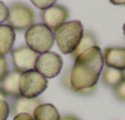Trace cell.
Segmentation results:
<instances>
[{
    "label": "cell",
    "instance_id": "d6986e66",
    "mask_svg": "<svg viewBox=\"0 0 125 120\" xmlns=\"http://www.w3.org/2000/svg\"><path fill=\"white\" fill-rule=\"evenodd\" d=\"M114 94L119 100L125 102V79L114 88Z\"/></svg>",
    "mask_w": 125,
    "mask_h": 120
},
{
    "label": "cell",
    "instance_id": "44dd1931",
    "mask_svg": "<svg viewBox=\"0 0 125 120\" xmlns=\"http://www.w3.org/2000/svg\"><path fill=\"white\" fill-rule=\"evenodd\" d=\"M14 120H34V119L32 115H28V114H19L14 116Z\"/></svg>",
    "mask_w": 125,
    "mask_h": 120
},
{
    "label": "cell",
    "instance_id": "30bf717a",
    "mask_svg": "<svg viewBox=\"0 0 125 120\" xmlns=\"http://www.w3.org/2000/svg\"><path fill=\"white\" fill-rule=\"evenodd\" d=\"M20 76H21V74L19 71L12 70L6 75V77L0 83V91L6 97H11L15 99L21 97V94H20Z\"/></svg>",
    "mask_w": 125,
    "mask_h": 120
},
{
    "label": "cell",
    "instance_id": "9a60e30c",
    "mask_svg": "<svg viewBox=\"0 0 125 120\" xmlns=\"http://www.w3.org/2000/svg\"><path fill=\"white\" fill-rule=\"evenodd\" d=\"M96 45H97V39H96V37H94L92 33L86 32V33H83V36H82V38H81V40H80L77 48L75 49V51H74L71 55H73L74 58H76V56H79L81 53H83V51H86L87 49H90V48H92V47H96Z\"/></svg>",
    "mask_w": 125,
    "mask_h": 120
},
{
    "label": "cell",
    "instance_id": "52a82bcc",
    "mask_svg": "<svg viewBox=\"0 0 125 120\" xmlns=\"http://www.w3.org/2000/svg\"><path fill=\"white\" fill-rule=\"evenodd\" d=\"M11 59L15 70L22 74L28 70H34L38 54L27 45H21L11 51Z\"/></svg>",
    "mask_w": 125,
    "mask_h": 120
},
{
    "label": "cell",
    "instance_id": "ba28073f",
    "mask_svg": "<svg viewBox=\"0 0 125 120\" xmlns=\"http://www.w3.org/2000/svg\"><path fill=\"white\" fill-rule=\"evenodd\" d=\"M41 19H42L43 25H45L48 28H50L54 32L61 25L68 22L69 10L62 5H53L42 11Z\"/></svg>",
    "mask_w": 125,
    "mask_h": 120
},
{
    "label": "cell",
    "instance_id": "7402d4cb",
    "mask_svg": "<svg viewBox=\"0 0 125 120\" xmlns=\"http://www.w3.org/2000/svg\"><path fill=\"white\" fill-rule=\"evenodd\" d=\"M109 3L116 6H125V0H109Z\"/></svg>",
    "mask_w": 125,
    "mask_h": 120
},
{
    "label": "cell",
    "instance_id": "7a4b0ae2",
    "mask_svg": "<svg viewBox=\"0 0 125 120\" xmlns=\"http://www.w3.org/2000/svg\"><path fill=\"white\" fill-rule=\"evenodd\" d=\"M83 33L81 21H68L54 31V42H56V45L62 54H73Z\"/></svg>",
    "mask_w": 125,
    "mask_h": 120
},
{
    "label": "cell",
    "instance_id": "603a6c76",
    "mask_svg": "<svg viewBox=\"0 0 125 120\" xmlns=\"http://www.w3.org/2000/svg\"><path fill=\"white\" fill-rule=\"evenodd\" d=\"M60 120H80V119L76 118V116H74V115H65V116L60 118Z\"/></svg>",
    "mask_w": 125,
    "mask_h": 120
},
{
    "label": "cell",
    "instance_id": "5b68a950",
    "mask_svg": "<svg viewBox=\"0 0 125 120\" xmlns=\"http://www.w3.org/2000/svg\"><path fill=\"white\" fill-rule=\"evenodd\" d=\"M34 11L23 3H14L9 8L8 25L14 31H27L34 25Z\"/></svg>",
    "mask_w": 125,
    "mask_h": 120
},
{
    "label": "cell",
    "instance_id": "8fae6325",
    "mask_svg": "<svg viewBox=\"0 0 125 120\" xmlns=\"http://www.w3.org/2000/svg\"><path fill=\"white\" fill-rule=\"evenodd\" d=\"M42 104V100L39 98H25V97H19L15 99L14 107H12V113L14 115L19 114H28L32 115L33 111L38 105Z\"/></svg>",
    "mask_w": 125,
    "mask_h": 120
},
{
    "label": "cell",
    "instance_id": "6da1fadb",
    "mask_svg": "<svg viewBox=\"0 0 125 120\" xmlns=\"http://www.w3.org/2000/svg\"><path fill=\"white\" fill-rule=\"evenodd\" d=\"M103 66V55L98 45L81 53L75 58L73 69L69 71V88L79 94L93 93Z\"/></svg>",
    "mask_w": 125,
    "mask_h": 120
},
{
    "label": "cell",
    "instance_id": "277c9868",
    "mask_svg": "<svg viewBox=\"0 0 125 120\" xmlns=\"http://www.w3.org/2000/svg\"><path fill=\"white\" fill-rule=\"evenodd\" d=\"M48 87V80L36 70H28L20 76V94L25 98H38Z\"/></svg>",
    "mask_w": 125,
    "mask_h": 120
},
{
    "label": "cell",
    "instance_id": "484cf974",
    "mask_svg": "<svg viewBox=\"0 0 125 120\" xmlns=\"http://www.w3.org/2000/svg\"><path fill=\"white\" fill-rule=\"evenodd\" d=\"M124 77H125V70H124Z\"/></svg>",
    "mask_w": 125,
    "mask_h": 120
},
{
    "label": "cell",
    "instance_id": "e0dca14e",
    "mask_svg": "<svg viewBox=\"0 0 125 120\" xmlns=\"http://www.w3.org/2000/svg\"><path fill=\"white\" fill-rule=\"evenodd\" d=\"M11 113L10 104L6 100H0V120H8Z\"/></svg>",
    "mask_w": 125,
    "mask_h": 120
},
{
    "label": "cell",
    "instance_id": "cb8c5ba5",
    "mask_svg": "<svg viewBox=\"0 0 125 120\" xmlns=\"http://www.w3.org/2000/svg\"><path fill=\"white\" fill-rule=\"evenodd\" d=\"M6 98H8V97H6L1 91H0V100H6Z\"/></svg>",
    "mask_w": 125,
    "mask_h": 120
},
{
    "label": "cell",
    "instance_id": "4fadbf2b",
    "mask_svg": "<svg viewBox=\"0 0 125 120\" xmlns=\"http://www.w3.org/2000/svg\"><path fill=\"white\" fill-rule=\"evenodd\" d=\"M34 120H60V113L50 103H42L32 114Z\"/></svg>",
    "mask_w": 125,
    "mask_h": 120
},
{
    "label": "cell",
    "instance_id": "ac0fdd59",
    "mask_svg": "<svg viewBox=\"0 0 125 120\" xmlns=\"http://www.w3.org/2000/svg\"><path fill=\"white\" fill-rule=\"evenodd\" d=\"M9 74V65H8V60L5 56H0V83L3 82V80Z\"/></svg>",
    "mask_w": 125,
    "mask_h": 120
},
{
    "label": "cell",
    "instance_id": "d4e9b609",
    "mask_svg": "<svg viewBox=\"0 0 125 120\" xmlns=\"http://www.w3.org/2000/svg\"><path fill=\"white\" fill-rule=\"evenodd\" d=\"M123 32H124V37H125V23H124V26H123Z\"/></svg>",
    "mask_w": 125,
    "mask_h": 120
},
{
    "label": "cell",
    "instance_id": "7c38bea8",
    "mask_svg": "<svg viewBox=\"0 0 125 120\" xmlns=\"http://www.w3.org/2000/svg\"><path fill=\"white\" fill-rule=\"evenodd\" d=\"M15 31L9 25H0V56H5L12 50Z\"/></svg>",
    "mask_w": 125,
    "mask_h": 120
},
{
    "label": "cell",
    "instance_id": "9c48e42d",
    "mask_svg": "<svg viewBox=\"0 0 125 120\" xmlns=\"http://www.w3.org/2000/svg\"><path fill=\"white\" fill-rule=\"evenodd\" d=\"M103 63L107 68L125 70V47H107L103 53Z\"/></svg>",
    "mask_w": 125,
    "mask_h": 120
},
{
    "label": "cell",
    "instance_id": "2e32d148",
    "mask_svg": "<svg viewBox=\"0 0 125 120\" xmlns=\"http://www.w3.org/2000/svg\"><path fill=\"white\" fill-rule=\"evenodd\" d=\"M58 1V0H31V3L39 10H45L53 5H55V3Z\"/></svg>",
    "mask_w": 125,
    "mask_h": 120
},
{
    "label": "cell",
    "instance_id": "ffe728a7",
    "mask_svg": "<svg viewBox=\"0 0 125 120\" xmlns=\"http://www.w3.org/2000/svg\"><path fill=\"white\" fill-rule=\"evenodd\" d=\"M8 16H9V8L3 1H0V25H3V22L8 20Z\"/></svg>",
    "mask_w": 125,
    "mask_h": 120
},
{
    "label": "cell",
    "instance_id": "3957f363",
    "mask_svg": "<svg viewBox=\"0 0 125 120\" xmlns=\"http://www.w3.org/2000/svg\"><path fill=\"white\" fill-rule=\"evenodd\" d=\"M26 44L37 54L50 51L54 45V32L43 23H34L25 33Z\"/></svg>",
    "mask_w": 125,
    "mask_h": 120
},
{
    "label": "cell",
    "instance_id": "8992f818",
    "mask_svg": "<svg viewBox=\"0 0 125 120\" xmlns=\"http://www.w3.org/2000/svg\"><path fill=\"white\" fill-rule=\"evenodd\" d=\"M62 69V59L54 51H47L38 55L34 70L38 71L47 80L53 79L60 74Z\"/></svg>",
    "mask_w": 125,
    "mask_h": 120
},
{
    "label": "cell",
    "instance_id": "5bb4252c",
    "mask_svg": "<svg viewBox=\"0 0 125 120\" xmlns=\"http://www.w3.org/2000/svg\"><path fill=\"white\" fill-rule=\"evenodd\" d=\"M102 81L105 86L110 88H115L125 77H124V71L116 70L113 68H105L102 70Z\"/></svg>",
    "mask_w": 125,
    "mask_h": 120
}]
</instances>
